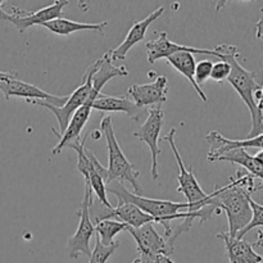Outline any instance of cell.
<instances>
[{"instance_id": "277c9868", "label": "cell", "mask_w": 263, "mask_h": 263, "mask_svg": "<svg viewBox=\"0 0 263 263\" xmlns=\"http://www.w3.org/2000/svg\"><path fill=\"white\" fill-rule=\"evenodd\" d=\"M239 58H240V54L235 53L226 55L222 61L230 63L231 72L228 77V81L235 89L239 97L241 98V100L246 103L247 108H248L249 113H251L252 128L248 133V138H247L251 139L254 138V136L262 135L263 133L262 108L258 107L256 102H254V91L262 89V86L256 81V72L248 71V69L244 68L240 64V62H239Z\"/></svg>"}, {"instance_id": "cb8c5ba5", "label": "cell", "mask_w": 263, "mask_h": 263, "mask_svg": "<svg viewBox=\"0 0 263 263\" xmlns=\"http://www.w3.org/2000/svg\"><path fill=\"white\" fill-rule=\"evenodd\" d=\"M127 225H125V223L120 222L117 220H103L94 225L97 238L99 239V241L104 247H108L115 243V236L118 233L127 231Z\"/></svg>"}, {"instance_id": "8992f818", "label": "cell", "mask_w": 263, "mask_h": 263, "mask_svg": "<svg viewBox=\"0 0 263 263\" xmlns=\"http://www.w3.org/2000/svg\"><path fill=\"white\" fill-rule=\"evenodd\" d=\"M92 72H94V66L91 64V66L86 69L84 76H82L81 85H80V86L77 87L71 95H68L66 104H64L63 107H54V105L49 104V103L46 102H43V100H30V102H27L30 103V104L46 108V109H49L54 116H55L59 127H58V131H57L55 128H51V131H53V134L57 136V138L61 136L62 134L66 131L69 120H71V117L73 116V113L76 112L82 104H84L85 100H86L87 97H89L92 87L91 85Z\"/></svg>"}, {"instance_id": "30bf717a", "label": "cell", "mask_w": 263, "mask_h": 263, "mask_svg": "<svg viewBox=\"0 0 263 263\" xmlns=\"http://www.w3.org/2000/svg\"><path fill=\"white\" fill-rule=\"evenodd\" d=\"M87 139H89V133L82 139L74 141V143L67 144L66 146L73 149L77 153V170L84 175L85 184L89 185L92 193H95V195H97V199L102 204H104L108 208H113V205L108 200L104 182H103L102 177L98 174L97 168L94 166L95 154L91 151H87L86 146H85V143H86Z\"/></svg>"}, {"instance_id": "4316f807", "label": "cell", "mask_w": 263, "mask_h": 263, "mask_svg": "<svg viewBox=\"0 0 263 263\" xmlns=\"http://www.w3.org/2000/svg\"><path fill=\"white\" fill-rule=\"evenodd\" d=\"M212 66L213 63L211 61H200L199 63H195L194 81L199 87H202V85L210 80Z\"/></svg>"}, {"instance_id": "5bb4252c", "label": "cell", "mask_w": 263, "mask_h": 263, "mask_svg": "<svg viewBox=\"0 0 263 263\" xmlns=\"http://www.w3.org/2000/svg\"><path fill=\"white\" fill-rule=\"evenodd\" d=\"M167 94H168V80L166 76L161 74L151 84H135L130 86L126 97L138 108H145L149 105L161 107V104L167 102Z\"/></svg>"}, {"instance_id": "ba28073f", "label": "cell", "mask_w": 263, "mask_h": 263, "mask_svg": "<svg viewBox=\"0 0 263 263\" xmlns=\"http://www.w3.org/2000/svg\"><path fill=\"white\" fill-rule=\"evenodd\" d=\"M4 2L0 0V20L10 22L18 28L21 33L27 28L32 27L36 25H44V23L49 22V21L57 20V18H62L63 14V8L69 4L67 0H58V2H53V4L48 5L45 8H41L40 10L36 12H26V10L21 9V8L12 5V13H7L3 8H4Z\"/></svg>"}, {"instance_id": "9c48e42d", "label": "cell", "mask_w": 263, "mask_h": 263, "mask_svg": "<svg viewBox=\"0 0 263 263\" xmlns=\"http://www.w3.org/2000/svg\"><path fill=\"white\" fill-rule=\"evenodd\" d=\"M92 195H94L92 190L90 189L89 185L85 184V194L81 203H80L79 212H77L80 217L79 228H77L76 233L68 239V243H67V254L72 259L79 258L81 254H85L87 257H90V254H91L90 240H91L92 235L95 234V230L94 225L90 220L89 207L91 200L94 199Z\"/></svg>"}, {"instance_id": "5b68a950", "label": "cell", "mask_w": 263, "mask_h": 263, "mask_svg": "<svg viewBox=\"0 0 263 263\" xmlns=\"http://www.w3.org/2000/svg\"><path fill=\"white\" fill-rule=\"evenodd\" d=\"M146 57L151 64H154L157 61L162 58H168L176 53H190V54H205V55L217 57L222 61L226 55L238 53V49L235 45H229V44H222V45L216 46L215 49H198L192 48V46L181 45L171 41L167 36V32H159L158 37L156 40H151L145 44Z\"/></svg>"}, {"instance_id": "52a82bcc", "label": "cell", "mask_w": 263, "mask_h": 263, "mask_svg": "<svg viewBox=\"0 0 263 263\" xmlns=\"http://www.w3.org/2000/svg\"><path fill=\"white\" fill-rule=\"evenodd\" d=\"M175 135H176V128L172 127L170 130V133L164 136L163 140L167 141L170 144V146H171L175 159L177 162V167H179V175H177L179 187H177V193L184 194L187 199L186 203H189L193 207V210H194V212H197V211H200L203 207L207 205L208 199H210V194H205L203 192L199 182L195 179V175L185 166L184 161H182L181 156L179 153V149L176 146Z\"/></svg>"}, {"instance_id": "4fadbf2b", "label": "cell", "mask_w": 263, "mask_h": 263, "mask_svg": "<svg viewBox=\"0 0 263 263\" xmlns=\"http://www.w3.org/2000/svg\"><path fill=\"white\" fill-rule=\"evenodd\" d=\"M0 91L4 95L5 100H9L12 97L25 98L26 102L30 100H43L54 107H63L68 97H58V95L49 94L40 87L32 84L22 81L20 79H12L8 81H0Z\"/></svg>"}, {"instance_id": "9a60e30c", "label": "cell", "mask_w": 263, "mask_h": 263, "mask_svg": "<svg viewBox=\"0 0 263 263\" xmlns=\"http://www.w3.org/2000/svg\"><path fill=\"white\" fill-rule=\"evenodd\" d=\"M204 140L210 144V152L207 154V159L210 162L218 161L221 156L231 151H235V149H262V135L254 136L251 139H243V140H233V139H228L221 135L218 131H211L208 135L204 136Z\"/></svg>"}, {"instance_id": "4dcf8cb0", "label": "cell", "mask_w": 263, "mask_h": 263, "mask_svg": "<svg viewBox=\"0 0 263 263\" xmlns=\"http://www.w3.org/2000/svg\"><path fill=\"white\" fill-rule=\"evenodd\" d=\"M89 136H91V139H94V140H98L102 136V133L100 131H92L91 134H89Z\"/></svg>"}, {"instance_id": "ffe728a7", "label": "cell", "mask_w": 263, "mask_h": 263, "mask_svg": "<svg viewBox=\"0 0 263 263\" xmlns=\"http://www.w3.org/2000/svg\"><path fill=\"white\" fill-rule=\"evenodd\" d=\"M218 161H225V162H231V163L239 164V166L243 167L247 172L252 175V176L257 177V179L262 180L263 179V151L259 149L258 153L251 156L246 149H235V151H231L229 153L223 154L218 158Z\"/></svg>"}, {"instance_id": "44dd1931", "label": "cell", "mask_w": 263, "mask_h": 263, "mask_svg": "<svg viewBox=\"0 0 263 263\" xmlns=\"http://www.w3.org/2000/svg\"><path fill=\"white\" fill-rule=\"evenodd\" d=\"M108 22L104 21L102 23H85V22H76V21L67 20V18H57V20L49 21V22L41 25L43 27L48 28L55 35L66 36L71 35L73 32H80V31H95L102 35H104V28L107 27Z\"/></svg>"}, {"instance_id": "f546056e", "label": "cell", "mask_w": 263, "mask_h": 263, "mask_svg": "<svg viewBox=\"0 0 263 263\" xmlns=\"http://www.w3.org/2000/svg\"><path fill=\"white\" fill-rule=\"evenodd\" d=\"M154 263H175L170 257L167 256H158L154 259Z\"/></svg>"}, {"instance_id": "d4e9b609", "label": "cell", "mask_w": 263, "mask_h": 263, "mask_svg": "<svg viewBox=\"0 0 263 263\" xmlns=\"http://www.w3.org/2000/svg\"><path fill=\"white\" fill-rule=\"evenodd\" d=\"M249 200V205H251V210H252V218L249 221L248 225L243 229V230L239 231V234L236 235V239H243L244 235L249 233L251 230L253 229H259L262 230V225H263V205L257 203L256 200L253 199L252 197L248 198Z\"/></svg>"}, {"instance_id": "83f0119b", "label": "cell", "mask_w": 263, "mask_h": 263, "mask_svg": "<svg viewBox=\"0 0 263 263\" xmlns=\"http://www.w3.org/2000/svg\"><path fill=\"white\" fill-rule=\"evenodd\" d=\"M231 72V66L230 63L225 61H220L217 63H213L212 71H211L210 79H212L215 82H223L225 80H228L229 74Z\"/></svg>"}, {"instance_id": "1f68e13d", "label": "cell", "mask_w": 263, "mask_h": 263, "mask_svg": "<svg viewBox=\"0 0 263 263\" xmlns=\"http://www.w3.org/2000/svg\"><path fill=\"white\" fill-rule=\"evenodd\" d=\"M131 263H141V261H140V258H136V259H134Z\"/></svg>"}, {"instance_id": "3957f363", "label": "cell", "mask_w": 263, "mask_h": 263, "mask_svg": "<svg viewBox=\"0 0 263 263\" xmlns=\"http://www.w3.org/2000/svg\"><path fill=\"white\" fill-rule=\"evenodd\" d=\"M100 133L104 135L105 141L108 146V167H107V181L105 186L112 184L113 181H117L120 184L128 182L134 187V194L141 195L143 189L139 182L140 172L135 168L133 163H130L126 156L123 154L117 138H116L115 128H113L112 117L105 116L100 121Z\"/></svg>"}, {"instance_id": "8fae6325", "label": "cell", "mask_w": 263, "mask_h": 263, "mask_svg": "<svg viewBox=\"0 0 263 263\" xmlns=\"http://www.w3.org/2000/svg\"><path fill=\"white\" fill-rule=\"evenodd\" d=\"M127 231L135 240L141 263H154L156 257H170L174 253V248L168 246L166 239L157 233L153 223H146L139 229L128 228Z\"/></svg>"}, {"instance_id": "7402d4cb", "label": "cell", "mask_w": 263, "mask_h": 263, "mask_svg": "<svg viewBox=\"0 0 263 263\" xmlns=\"http://www.w3.org/2000/svg\"><path fill=\"white\" fill-rule=\"evenodd\" d=\"M112 217L131 229H139L146 223H153V218L133 203L118 202L117 207L113 208Z\"/></svg>"}, {"instance_id": "d6986e66", "label": "cell", "mask_w": 263, "mask_h": 263, "mask_svg": "<svg viewBox=\"0 0 263 263\" xmlns=\"http://www.w3.org/2000/svg\"><path fill=\"white\" fill-rule=\"evenodd\" d=\"M92 109H98L100 112H122L126 113L134 121L140 120L143 110L138 108L127 97H108L100 94L92 103Z\"/></svg>"}, {"instance_id": "603a6c76", "label": "cell", "mask_w": 263, "mask_h": 263, "mask_svg": "<svg viewBox=\"0 0 263 263\" xmlns=\"http://www.w3.org/2000/svg\"><path fill=\"white\" fill-rule=\"evenodd\" d=\"M167 62H168L176 71H179L190 84H192V86L194 87V90L198 92V95H199L200 99H202L203 102H208V98L207 95H205V92L203 91L202 87L198 86L194 81L195 59L193 54L185 53V51H182V53H176L174 54V55L168 57V58H167Z\"/></svg>"}, {"instance_id": "7c38bea8", "label": "cell", "mask_w": 263, "mask_h": 263, "mask_svg": "<svg viewBox=\"0 0 263 263\" xmlns=\"http://www.w3.org/2000/svg\"><path fill=\"white\" fill-rule=\"evenodd\" d=\"M146 115H148L146 116V120L139 127V130L134 131V136L138 138L140 141L148 144L152 157V179L158 180V157L162 153L161 148L158 146V141L162 126H163L164 122V113L161 107H153L149 110H146Z\"/></svg>"}, {"instance_id": "2e32d148", "label": "cell", "mask_w": 263, "mask_h": 263, "mask_svg": "<svg viewBox=\"0 0 263 263\" xmlns=\"http://www.w3.org/2000/svg\"><path fill=\"white\" fill-rule=\"evenodd\" d=\"M164 12V8L161 7L158 9H156L154 12H152L151 14L146 18H144L143 21H136L133 25V27L128 30L127 35H126L125 40L120 44L116 49L109 51L110 59L113 61H125L127 58V54L134 46L138 43L143 41L145 39L146 30L149 28V26L154 22L156 20H158Z\"/></svg>"}, {"instance_id": "f1b7e54d", "label": "cell", "mask_w": 263, "mask_h": 263, "mask_svg": "<svg viewBox=\"0 0 263 263\" xmlns=\"http://www.w3.org/2000/svg\"><path fill=\"white\" fill-rule=\"evenodd\" d=\"M18 79L17 72H2L0 71V81H8V80Z\"/></svg>"}, {"instance_id": "ac0fdd59", "label": "cell", "mask_w": 263, "mask_h": 263, "mask_svg": "<svg viewBox=\"0 0 263 263\" xmlns=\"http://www.w3.org/2000/svg\"><path fill=\"white\" fill-rule=\"evenodd\" d=\"M94 66V72H92V79H91V85L92 89L98 90L99 92H102L103 86L107 84L109 80L115 79V77H127L128 71L125 66L116 67L113 66V62L110 59L109 51L105 53L102 58H99L98 61H95L92 63Z\"/></svg>"}, {"instance_id": "e0dca14e", "label": "cell", "mask_w": 263, "mask_h": 263, "mask_svg": "<svg viewBox=\"0 0 263 263\" xmlns=\"http://www.w3.org/2000/svg\"><path fill=\"white\" fill-rule=\"evenodd\" d=\"M217 238L225 243L229 263H262L261 254L257 253L253 247L244 239L230 238L228 233H218Z\"/></svg>"}, {"instance_id": "7a4b0ae2", "label": "cell", "mask_w": 263, "mask_h": 263, "mask_svg": "<svg viewBox=\"0 0 263 263\" xmlns=\"http://www.w3.org/2000/svg\"><path fill=\"white\" fill-rule=\"evenodd\" d=\"M105 190L110 194L116 195L118 202L133 203L136 207L140 208L143 212L151 216L153 218V222L161 223L164 228V234H166V241L171 238L172 234V220H179V218H199L200 222H205L210 220L215 213H220L221 211L212 205H205L200 211L194 212L192 205L189 203H177L171 202V200H162V199H151V198H144L141 195H135L130 193L123 184H117L115 186H105Z\"/></svg>"}, {"instance_id": "6da1fadb", "label": "cell", "mask_w": 263, "mask_h": 263, "mask_svg": "<svg viewBox=\"0 0 263 263\" xmlns=\"http://www.w3.org/2000/svg\"><path fill=\"white\" fill-rule=\"evenodd\" d=\"M259 189H262V185L256 184L254 176L246 170H236L228 185L217 186L210 194L207 205L225 211L229 223L228 235L230 238H236L239 231L249 223L252 210L248 198Z\"/></svg>"}, {"instance_id": "484cf974", "label": "cell", "mask_w": 263, "mask_h": 263, "mask_svg": "<svg viewBox=\"0 0 263 263\" xmlns=\"http://www.w3.org/2000/svg\"><path fill=\"white\" fill-rule=\"evenodd\" d=\"M118 247H120V243H118V241H115V243L110 244V246L104 247L100 243L99 239L97 238L94 249H91L89 263H107L108 259L112 257V254L115 253L116 249H117Z\"/></svg>"}]
</instances>
